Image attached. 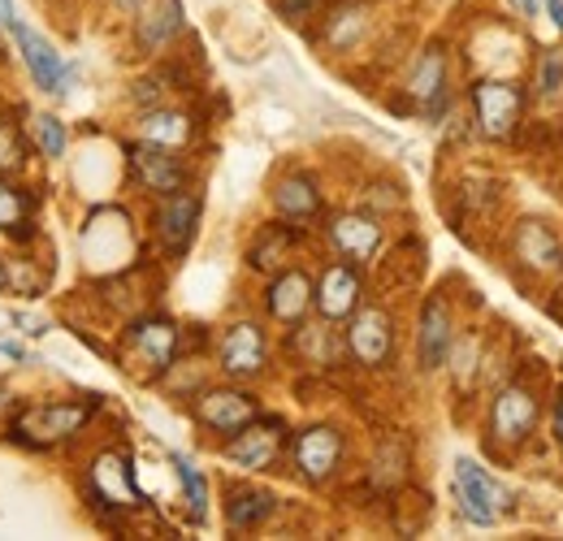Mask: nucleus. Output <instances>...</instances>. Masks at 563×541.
Returning <instances> with one entry per match:
<instances>
[{"instance_id":"obj_1","label":"nucleus","mask_w":563,"mask_h":541,"mask_svg":"<svg viewBox=\"0 0 563 541\" xmlns=\"http://www.w3.org/2000/svg\"><path fill=\"white\" fill-rule=\"evenodd\" d=\"M96 416V399H74V404H31L18 411L13 438L26 446H53L74 438L87 420Z\"/></svg>"},{"instance_id":"obj_2","label":"nucleus","mask_w":563,"mask_h":541,"mask_svg":"<svg viewBox=\"0 0 563 541\" xmlns=\"http://www.w3.org/2000/svg\"><path fill=\"white\" fill-rule=\"evenodd\" d=\"M455 498L473 525H494L498 516L511 511V494L473 460H455Z\"/></svg>"},{"instance_id":"obj_3","label":"nucleus","mask_w":563,"mask_h":541,"mask_svg":"<svg viewBox=\"0 0 563 541\" xmlns=\"http://www.w3.org/2000/svg\"><path fill=\"white\" fill-rule=\"evenodd\" d=\"M473 109H477V126L486 139H511L525 113V91L516 82H498L486 78L473 87Z\"/></svg>"},{"instance_id":"obj_4","label":"nucleus","mask_w":563,"mask_h":541,"mask_svg":"<svg viewBox=\"0 0 563 541\" xmlns=\"http://www.w3.org/2000/svg\"><path fill=\"white\" fill-rule=\"evenodd\" d=\"M126 156H131V174L140 178V187H147V191L174 196V191L187 187V165L174 156V147H161V143L140 139V143L126 147Z\"/></svg>"},{"instance_id":"obj_5","label":"nucleus","mask_w":563,"mask_h":541,"mask_svg":"<svg viewBox=\"0 0 563 541\" xmlns=\"http://www.w3.org/2000/svg\"><path fill=\"white\" fill-rule=\"evenodd\" d=\"M282 455V420H252L243 424L239 433H230L225 442V460L239 464V468H252V473H265L274 468Z\"/></svg>"},{"instance_id":"obj_6","label":"nucleus","mask_w":563,"mask_h":541,"mask_svg":"<svg viewBox=\"0 0 563 541\" xmlns=\"http://www.w3.org/2000/svg\"><path fill=\"white\" fill-rule=\"evenodd\" d=\"M533 424H538V399H533V390L529 386H507L498 399H494V411H490V433L494 442H503V446H520L529 433H533Z\"/></svg>"},{"instance_id":"obj_7","label":"nucleus","mask_w":563,"mask_h":541,"mask_svg":"<svg viewBox=\"0 0 563 541\" xmlns=\"http://www.w3.org/2000/svg\"><path fill=\"white\" fill-rule=\"evenodd\" d=\"M339 460H343V438H339V429L312 424V429H303V433L295 438V468H299L303 481H312V485L330 481L334 468H339Z\"/></svg>"},{"instance_id":"obj_8","label":"nucleus","mask_w":563,"mask_h":541,"mask_svg":"<svg viewBox=\"0 0 563 541\" xmlns=\"http://www.w3.org/2000/svg\"><path fill=\"white\" fill-rule=\"evenodd\" d=\"M347 351L364 368H382L395 351V330H390V317L382 308H355L352 312V330H347Z\"/></svg>"},{"instance_id":"obj_9","label":"nucleus","mask_w":563,"mask_h":541,"mask_svg":"<svg viewBox=\"0 0 563 541\" xmlns=\"http://www.w3.org/2000/svg\"><path fill=\"white\" fill-rule=\"evenodd\" d=\"M217 355H221V368H225L230 377H239V382L261 377V373H265V334H261V325H252V321L230 325V330L221 334Z\"/></svg>"},{"instance_id":"obj_10","label":"nucleus","mask_w":563,"mask_h":541,"mask_svg":"<svg viewBox=\"0 0 563 541\" xmlns=\"http://www.w3.org/2000/svg\"><path fill=\"white\" fill-rule=\"evenodd\" d=\"M196 221H200V200L187 196V191H174V196H161V208H156V234L161 243L183 256L196 239Z\"/></svg>"},{"instance_id":"obj_11","label":"nucleus","mask_w":563,"mask_h":541,"mask_svg":"<svg viewBox=\"0 0 563 541\" xmlns=\"http://www.w3.org/2000/svg\"><path fill=\"white\" fill-rule=\"evenodd\" d=\"M312 303L325 321H343L360 308V273L352 265H330L312 286Z\"/></svg>"},{"instance_id":"obj_12","label":"nucleus","mask_w":563,"mask_h":541,"mask_svg":"<svg viewBox=\"0 0 563 541\" xmlns=\"http://www.w3.org/2000/svg\"><path fill=\"white\" fill-rule=\"evenodd\" d=\"M9 31H13L18 48H22L26 69L35 74V82H40L44 91H66V62H62V53H57L44 35H35L31 26H22V22H13Z\"/></svg>"},{"instance_id":"obj_13","label":"nucleus","mask_w":563,"mask_h":541,"mask_svg":"<svg viewBox=\"0 0 563 541\" xmlns=\"http://www.w3.org/2000/svg\"><path fill=\"white\" fill-rule=\"evenodd\" d=\"M196 416L217 429V433H239L243 424H252L261 411H256V399L243 395V390H205L200 404H196Z\"/></svg>"},{"instance_id":"obj_14","label":"nucleus","mask_w":563,"mask_h":541,"mask_svg":"<svg viewBox=\"0 0 563 541\" xmlns=\"http://www.w3.org/2000/svg\"><path fill=\"white\" fill-rule=\"evenodd\" d=\"M330 243H334L347 261L364 265V261H373L377 247H382V225H377V217H368V212H343V217L330 221Z\"/></svg>"},{"instance_id":"obj_15","label":"nucleus","mask_w":563,"mask_h":541,"mask_svg":"<svg viewBox=\"0 0 563 541\" xmlns=\"http://www.w3.org/2000/svg\"><path fill=\"white\" fill-rule=\"evenodd\" d=\"M408 96L417 100L421 113H442V104H446V53H442V44L421 53V62L408 78Z\"/></svg>"},{"instance_id":"obj_16","label":"nucleus","mask_w":563,"mask_h":541,"mask_svg":"<svg viewBox=\"0 0 563 541\" xmlns=\"http://www.w3.org/2000/svg\"><path fill=\"white\" fill-rule=\"evenodd\" d=\"M91 494H96L100 507H131V503H140L135 476H131L122 455L109 451V455L96 460V468H91Z\"/></svg>"},{"instance_id":"obj_17","label":"nucleus","mask_w":563,"mask_h":541,"mask_svg":"<svg viewBox=\"0 0 563 541\" xmlns=\"http://www.w3.org/2000/svg\"><path fill=\"white\" fill-rule=\"evenodd\" d=\"M126 342H131V351H140L143 364L165 368L178 355V325L165 321V317H147V321H135L126 330Z\"/></svg>"},{"instance_id":"obj_18","label":"nucleus","mask_w":563,"mask_h":541,"mask_svg":"<svg viewBox=\"0 0 563 541\" xmlns=\"http://www.w3.org/2000/svg\"><path fill=\"white\" fill-rule=\"evenodd\" d=\"M178 31H183V0H147V4L140 9L135 40H140L143 53L165 48V44H169Z\"/></svg>"},{"instance_id":"obj_19","label":"nucleus","mask_w":563,"mask_h":541,"mask_svg":"<svg viewBox=\"0 0 563 541\" xmlns=\"http://www.w3.org/2000/svg\"><path fill=\"white\" fill-rule=\"evenodd\" d=\"M417 355H421V368H442L446 355H451V312L442 299H429L421 312V334H417Z\"/></svg>"},{"instance_id":"obj_20","label":"nucleus","mask_w":563,"mask_h":541,"mask_svg":"<svg viewBox=\"0 0 563 541\" xmlns=\"http://www.w3.org/2000/svg\"><path fill=\"white\" fill-rule=\"evenodd\" d=\"M269 312L286 321V325H299L303 317H308V308H312V281L303 277L299 269H286L274 277V286H269Z\"/></svg>"},{"instance_id":"obj_21","label":"nucleus","mask_w":563,"mask_h":541,"mask_svg":"<svg viewBox=\"0 0 563 541\" xmlns=\"http://www.w3.org/2000/svg\"><path fill=\"white\" fill-rule=\"evenodd\" d=\"M274 507H278V498H274L269 489L234 485V489L225 494V525H230V529H239V533L261 529V525L274 516Z\"/></svg>"},{"instance_id":"obj_22","label":"nucleus","mask_w":563,"mask_h":541,"mask_svg":"<svg viewBox=\"0 0 563 541\" xmlns=\"http://www.w3.org/2000/svg\"><path fill=\"white\" fill-rule=\"evenodd\" d=\"M516 256H520L529 269H538V273L563 269L560 239H555V234H551L542 221H525V225H520V234H516Z\"/></svg>"},{"instance_id":"obj_23","label":"nucleus","mask_w":563,"mask_h":541,"mask_svg":"<svg viewBox=\"0 0 563 541\" xmlns=\"http://www.w3.org/2000/svg\"><path fill=\"white\" fill-rule=\"evenodd\" d=\"M274 208H278L286 221H308V217L321 212V191H317L312 178L290 174V178H282L278 187H274Z\"/></svg>"},{"instance_id":"obj_24","label":"nucleus","mask_w":563,"mask_h":541,"mask_svg":"<svg viewBox=\"0 0 563 541\" xmlns=\"http://www.w3.org/2000/svg\"><path fill=\"white\" fill-rule=\"evenodd\" d=\"M35 200H31V191H22V187H13V183H4L0 178V234H9V239H31L35 230Z\"/></svg>"},{"instance_id":"obj_25","label":"nucleus","mask_w":563,"mask_h":541,"mask_svg":"<svg viewBox=\"0 0 563 541\" xmlns=\"http://www.w3.org/2000/svg\"><path fill=\"white\" fill-rule=\"evenodd\" d=\"M364 22H368L364 0H343V4H334L330 18H325V40H330L334 48H352L355 40H360V31H364Z\"/></svg>"},{"instance_id":"obj_26","label":"nucleus","mask_w":563,"mask_h":541,"mask_svg":"<svg viewBox=\"0 0 563 541\" xmlns=\"http://www.w3.org/2000/svg\"><path fill=\"white\" fill-rule=\"evenodd\" d=\"M143 139L147 143H161V147H183L191 139V118L169 113V109H156V113L143 118Z\"/></svg>"},{"instance_id":"obj_27","label":"nucleus","mask_w":563,"mask_h":541,"mask_svg":"<svg viewBox=\"0 0 563 541\" xmlns=\"http://www.w3.org/2000/svg\"><path fill=\"white\" fill-rule=\"evenodd\" d=\"M290 243H295V230H290V225H269V230L252 243L247 265H252V269H278L282 261H286V252H290Z\"/></svg>"},{"instance_id":"obj_28","label":"nucleus","mask_w":563,"mask_h":541,"mask_svg":"<svg viewBox=\"0 0 563 541\" xmlns=\"http://www.w3.org/2000/svg\"><path fill=\"white\" fill-rule=\"evenodd\" d=\"M31 139H35V147H40V156H48V161H57V156H66V122H57L53 113H35L31 118Z\"/></svg>"},{"instance_id":"obj_29","label":"nucleus","mask_w":563,"mask_h":541,"mask_svg":"<svg viewBox=\"0 0 563 541\" xmlns=\"http://www.w3.org/2000/svg\"><path fill=\"white\" fill-rule=\"evenodd\" d=\"M174 468H178V476H183L191 520H196V525H205V516H209V485H205V476L196 473V464H191V460H183V455H174Z\"/></svg>"},{"instance_id":"obj_30","label":"nucleus","mask_w":563,"mask_h":541,"mask_svg":"<svg viewBox=\"0 0 563 541\" xmlns=\"http://www.w3.org/2000/svg\"><path fill=\"white\" fill-rule=\"evenodd\" d=\"M26 165V139L18 131V122L0 118V178L4 174H18Z\"/></svg>"},{"instance_id":"obj_31","label":"nucleus","mask_w":563,"mask_h":541,"mask_svg":"<svg viewBox=\"0 0 563 541\" xmlns=\"http://www.w3.org/2000/svg\"><path fill=\"white\" fill-rule=\"evenodd\" d=\"M560 87H563V57L560 53H547L538 62V91L542 96H560Z\"/></svg>"},{"instance_id":"obj_32","label":"nucleus","mask_w":563,"mask_h":541,"mask_svg":"<svg viewBox=\"0 0 563 541\" xmlns=\"http://www.w3.org/2000/svg\"><path fill=\"white\" fill-rule=\"evenodd\" d=\"M542 9L551 13V22H555V26L563 31V0H542Z\"/></svg>"},{"instance_id":"obj_33","label":"nucleus","mask_w":563,"mask_h":541,"mask_svg":"<svg viewBox=\"0 0 563 541\" xmlns=\"http://www.w3.org/2000/svg\"><path fill=\"white\" fill-rule=\"evenodd\" d=\"M511 4H516L525 18H538V13H542V0H511Z\"/></svg>"},{"instance_id":"obj_34","label":"nucleus","mask_w":563,"mask_h":541,"mask_svg":"<svg viewBox=\"0 0 563 541\" xmlns=\"http://www.w3.org/2000/svg\"><path fill=\"white\" fill-rule=\"evenodd\" d=\"M555 438H560L563 446V386H560V399H555Z\"/></svg>"},{"instance_id":"obj_35","label":"nucleus","mask_w":563,"mask_h":541,"mask_svg":"<svg viewBox=\"0 0 563 541\" xmlns=\"http://www.w3.org/2000/svg\"><path fill=\"white\" fill-rule=\"evenodd\" d=\"M0 22H4V26H13V22H18V13H13V0H0Z\"/></svg>"},{"instance_id":"obj_36","label":"nucleus","mask_w":563,"mask_h":541,"mask_svg":"<svg viewBox=\"0 0 563 541\" xmlns=\"http://www.w3.org/2000/svg\"><path fill=\"white\" fill-rule=\"evenodd\" d=\"M4 407H9V390H4V386H0V411H4Z\"/></svg>"},{"instance_id":"obj_37","label":"nucleus","mask_w":563,"mask_h":541,"mask_svg":"<svg viewBox=\"0 0 563 541\" xmlns=\"http://www.w3.org/2000/svg\"><path fill=\"white\" fill-rule=\"evenodd\" d=\"M4 286H9V273H4V265H0V290H4Z\"/></svg>"}]
</instances>
